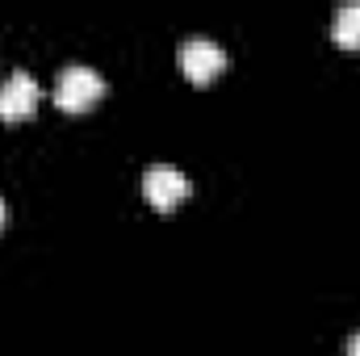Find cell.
Segmentation results:
<instances>
[{"mask_svg":"<svg viewBox=\"0 0 360 356\" xmlns=\"http://www.w3.org/2000/svg\"><path fill=\"white\" fill-rule=\"evenodd\" d=\"M348 356H360V331L352 336V340H348Z\"/></svg>","mask_w":360,"mask_h":356,"instance_id":"cell-6","label":"cell"},{"mask_svg":"<svg viewBox=\"0 0 360 356\" xmlns=\"http://www.w3.org/2000/svg\"><path fill=\"white\" fill-rule=\"evenodd\" d=\"M331 38L340 42V46H360V0L352 4H340L335 8V21H331Z\"/></svg>","mask_w":360,"mask_h":356,"instance_id":"cell-5","label":"cell"},{"mask_svg":"<svg viewBox=\"0 0 360 356\" xmlns=\"http://www.w3.org/2000/svg\"><path fill=\"white\" fill-rule=\"evenodd\" d=\"M222 68H226V51L214 38H184L180 42V72L193 84H210Z\"/></svg>","mask_w":360,"mask_h":356,"instance_id":"cell-2","label":"cell"},{"mask_svg":"<svg viewBox=\"0 0 360 356\" xmlns=\"http://www.w3.org/2000/svg\"><path fill=\"white\" fill-rule=\"evenodd\" d=\"M42 92H38V80L30 72H13L4 84H0V117L4 122H21L38 109Z\"/></svg>","mask_w":360,"mask_h":356,"instance_id":"cell-4","label":"cell"},{"mask_svg":"<svg viewBox=\"0 0 360 356\" xmlns=\"http://www.w3.org/2000/svg\"><path fill=\"white\" fill-rule=\"evenodd\" d=\"M143 193L155 210H176L180 201L188 197V177L172 168V164H151L143 177Z\"/></svg>","mask_w":360,"mask_h":356,"instance_id":"cell-3","label":"cell"},{"mask_svg":"<svg viewBox=\"0 0 360 356\" xmlns=\"http://www.w3.org/2000/svg\"><path fill=\"white\" fill-rule=\"evenodd\" d=\"M101 96H105V80H101V72L89 68V63H68L59 72V80H55V105L63 113H84Z\"/></svg>","mask_w":360,"mask_h":356,"instance_id":"cell-1","label":"cell"},{"mask_svg":"<svg viewBox=\"0 0 360 356\" xmlns=\"http://www.w3.org/2000/svg\"><path fill=\"white\" fill-rule=\"evenodd\" d=\"M0 227H4V201H0Z\"/></svg>","mask_w":360,"mask_h":356,"instance_id":"cell-7","label":"cell"}]
</instances>
